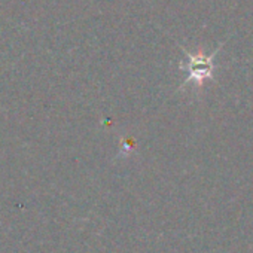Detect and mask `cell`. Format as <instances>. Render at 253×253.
I'll return each mask as SVG.
<instances>
[{"label":"cell","instance_id":"6da1fadb","mask_svg":"<svg viewBox=\"0 0 253 253\" xmlns=\"http://www.w3.org/2000/svg\"><path fill=\"white\" fill-rule=\"evenodd\" d=\"M188 57V63L182 64V69H185L188 72V78L185 81V85L189 82H195L198 85L203 84L204 79L211 76L213 72V55L210 57H204L201 54L194 55L186 52Z\"/></svg>","mask_w":253,"mask_h":253}]
</instances>
